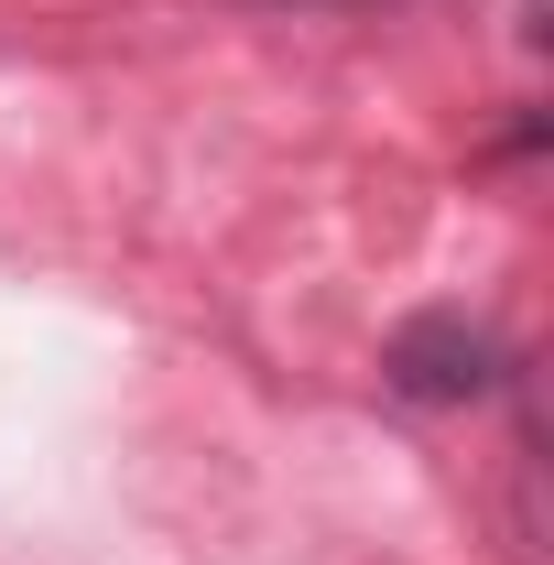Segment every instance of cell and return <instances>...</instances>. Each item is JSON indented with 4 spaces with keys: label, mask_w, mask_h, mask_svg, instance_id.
Listing matches in <instances>:
<instances>
[{
    "label": "cell",
    "mask_w": 554,
    "mask_h": 565,
    "mask_svg": "<svg viewBox=\"0 0 554 565\" xmlns=\"http://www.w3.org/2000/svg\"><path fill=\"white\" fill-rule=\"evenodd\" d=\"M500 338H489L479 316H457V305H435V316H403L392 338H381V381L403 392V403H479L500 392Z\"/></svg>",
    "instance_id": "cell-1"
},
{
    "label": "cell",
    "mask_w": 554,
    "mask_h": 565,
    "mask_svg": "<svg viewBox=\"0 0 554 565\" xmlns=\"http://www.w3.org/2000/svg\"><path fill=\"white\" fill-rule=\"evenodd\" d=\"M294 11H348V0H294Z\"/></svg>",
    "instance_id": "cell-2"
}]
</instances>
